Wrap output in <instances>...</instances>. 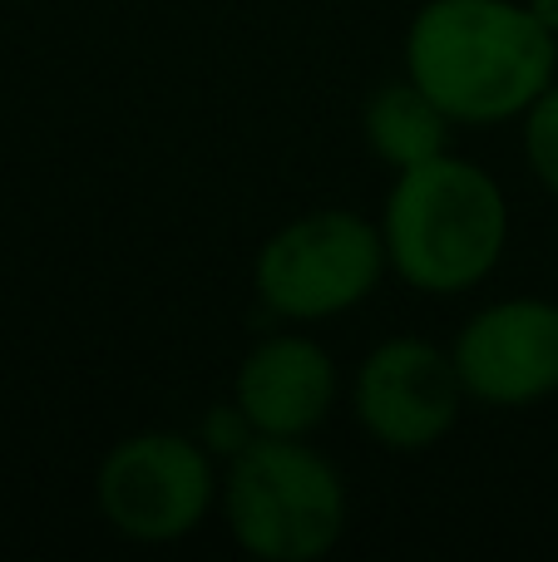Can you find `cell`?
<instances>
[{"instance_id": "obj_1", "label": "cell", "mask_w": 558, "mask_h": 562, "mask_svg": "<svg viewBox=\"0 0 558 562\" xmlns=\"http://www.w3.org/2000/svg\"><path fill=\"white\" fill-rule=\"evenodd\" d=\"M401 65L455 128H500L558 79V40L524 0H421Z\"/></svg>"}, {"instance_id": "obj_2", "label": "cell", "mask_w": 558, "mask_h": 562, "mask_svg": "<svg viewBox=\"0 0 558 562\" xmlns=\"http://www.w3.org/2000/svg\"><path fill=\"white\" fill-rule=\"evenodd\" d=\"M386 262L415 296H470L500 272L514 237L504 183L465 154H440L391 173L381 203Z\"/></svg>"}, {"instance_id": "obj_3", "label": "cell", "mask_w": 558, "mask_h": 562, "mask_svg": "<svg viewBox=\"0 0 558 562\" xmlns=\"http://www.w3.org/2000/svg\"><path fill=\"white\" fill-rule=\"evenodd\" d=\"M217 518L257 562H316L351 524V488L312 439L257 435L223 464Z\"/></svg>"}, {"instance_id": "obj_4", "label": "cell", "mask_w": 558, "mask_h": 562, "mask_svg": "<svg viewBox=\"0 0 558 562\" xmlns=\"http://www.w3.org/2000/svg\"><path fill=\"white\" fill-rule=\"evenodd\" d=\"M391 277L376 217L356 207H312L263 237L253 257V291L287 326H322L366 306Z\"/></svg>"}, {"instance_id": "obj_5", "label": "cell", "mask_w": 558, "mask_h": 562, "mask_svg": "<svg viewBox=\"0 0 558 562\" xmlns=\"http://www.w3.org/2000/svg\"><path fill=\"white\" fill-rule=\"evenodd\" d=\"M223 464L193 429H134L114 439L94 469V508L104 528L138 548H174L217 514Z\"/></svg>"}, {"instance_id": "obj_6", "label": "cell", "mask_w": 558, "mask_h": 562, "mask_svg": "<svg viewBox=\"0 0 558 562\" xmlns=\"http://www.w3.org/2000/svg\"><path fill=\"white\" fill-rule=\"evenodd\" d=\"M346 400L361 435L386 454H431L455 435L470 405L450 346L425 336L376 340L356 366Z\"/></svg>"}, {"instance_id": "obj_7", "label": "cell", "mask_w": 558, "mask_h": 562, "mask_svg": "<svg viewBox=\"0 0 558 562\" xmlns=\"http://www.w3.org/2000/svg\"><path fill=\"white\" fill-rule=\"evenodd\" d=\"M460 385L480 409H534L558 395V301L500 296L475 306L450 340Z\"/></svg>"}, {"instance_id": "obj_8", "label": "cell", "mask_w": 558, "mask_h": 562, "mask_svg": "<svg viewBox=\"0 0 558 562\" xmlns=\"http://www.w3.org/2000/svg\"><path fill=\"white\" fill-rule=\"evenodd\" d=\"M233 400L257 435L312 439L342 405V366L312 330H272L243 350Z\"/></svg>"}, {"instance_id": "obj_9", "label": "cell", "mask_w": 558, "mask_h": 562, "mask_svg": "<svg viewBox=\"0 0 558 562\" xmlns=\"http://www.w3.org/2000/svg\"><path fill=\"white\" fill-rule=\"evenodd\" d=\"M361 138H366L376 164L401 173V168L431 164V158L450 154L455 119L401 69V79H386V85H376L371 94H366Z\"/></svg>"}, {"instance_id": "obj_10", "label": "cell", "mask_w": 558, "mask_h": 562, "mask_svg": "<svg viewBox=\"0 0 558 562\" xmlns=\"http://www.w3.org/2000/svg\"><path fill=\"white\" fill-rule=\"evenodd\" d=\"M520 148L529 178L549 198H558V79L520 114Z\"/></svg>"}, {"instance_id": "obj_11", "label": "cell", "mask_w": 558, "mask_h": 562, "mask_svg": "<svg viewBox=\"0 0 558 562\" xmlns=\"http://www.w3.org/2000/svg\"><path fill=\"white\" fill-rule=\"evenodd\" d=\"M193 435L208 445V454L217 459V464H227V459L237 454V449H247L257 439V429H253V419L243 415V405H237L233 395L227 400H217V405H208L203 409V419L193 425Z\"/></svg>"}, {"instance_id": "obj_12", "label": "cell", "mask_w": 558, "mask_h": 562, "mask_svg": "<svg viewBox=\"0 0 558 562\" xmlns=\"http://www.w3.org/2000/svg\"><path fill=\"white\" fill-rule=\"evenodd\" d=\"M524 5H529V10H534V20H539V25L558 40V0H524Z\"/></svg>"}]
</instances>
